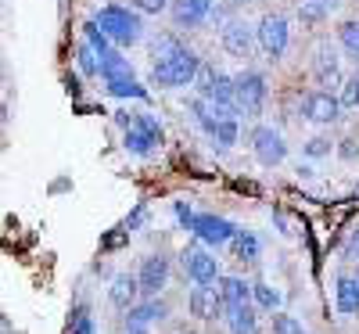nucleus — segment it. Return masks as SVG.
Segmentation results:
<instances>
[{
	"label": "nucleus",
	"mask_w": 359,
	"mask_h": 334,
	"mask_svg": "<svg viewBox=\"0 0 359 334\" xmlns=\"http://www.w3.org/2000/svg\"><path fill=\"white\" fill-rule=\"evenodd\" d=\"M341 98H334L331 90H313V94L302 98V115L309 123H320V126H331L341 119Z\"/></svg>",
	"instance_id": "7"
},
{
	"label": "nucleus",
	"mask_w": 359,
	"mask_h": 334,
	"mask_svg": "<svg viewBox=\"0 0 359 334\" xmlns=\"http://www.w3.org/2000/svg\"><path fill=\"white\" fill-rule=\"evenodd\" d=\"M140 291L147 295V298H158V291L165 288V281H169V259L165 255H147L144 262H140Z\"/></svg>",
	"instance_id": "13"
},
{
	"label": "nucleus",
	"mask_w": 359,
	"mask_h": 334,
	"mask_svg": "<svg viewBox=\"0 0 359 334\" xmlns=\"http://www.w3.org/2000/svg\"><path fill=\"white\" fill-rule=\"evenodd\" d=\"M123 72H133L130 69V62L118 51H111V54H104L101 58V79H108V76H123Z\"/></svg>",
	"instance_id": "30"
},
{
	"label": "nucleus",
	"mask_w": 359,
	"mask_h": 334,
	"mask_svg": "<svg viewBox=\"0 0 359 334\" xmlns=\"http://www.w3.org/2000/svg\"><path fill=\"white\" fill-rule=\"evenodd\" d=\"M255 306L248 302V306H233L230 313H226V327H230V334H255Z\"/></svg>",
	"instance_id": "20"
},
{
	"label": "nucleus",
	"mask_w": 359,
	"mask_h": 334,
	"mask_svg": "<svg viewBox=\"0 0 359 334\" xmlns=\"http://www.w3.org/2000/svg\"><path fill=\"white\" fill-rule=\"evenodd\" d=\"M320 4H323L327 11H331V8H338V4H345V0H320Z\"/></svg>",
	"instance_id": "39"
},
{
	"label": "nucleus",
	"mask_w": 359,
	"mask_h": 334,
	"mask_svg": "<svg viewBox=\"0 0 359 334\" xmlns=\"http://www.w3.org/2000/svg\"><path fill=\"white\" fill-rule=\"evenodd\" d=\"M94 22L111 36L115 47H133V44L144 36V22H140V11H137V8L104 4V8H97Z\"/></svg>",
	"instance_id": "1"
},
{
	"label": "nucleus",
	"mask_w": 359,
	"mask_h": 334,
	"mask_svg": "<svg viewBox=\"0 0 359 334\" xmlns=\"http://www.w3.org/2000/svg\"><path fill=\"white\" fill-rule=\"evenodd\" d=\"M216 284H219V291H223V298H226L230 309H233V306H248V302L255 298V295H252V284L241 281V277H219Z\"/></svg>",
	"instance_id": "19"
},
{
	"label": "nucleus",
	"mask_w": 359,
	"mask_h": 334,
	"mask_svg": "<svg viewBox=\"0 0 359 334\" xmlns=\"http://www.w3.org/2000/svg\"><path fill=\"white\" fill-rule=\"evenodd\" d=\"M144 216H147V208H144V205H137V208H133V216L126 220V227H130V230H137V227L144 223Z\"/></svg>",
	"instance_id": "38"
},
{
	"label": "nucleus",
	"mask_w": 359,
	"mask_h": 334,
	"mask_svg": "<svg viewBox=\"0 0 359 334\" xmlns=\"http://www.w3.org/2000/svg\"><path fill=\"white\" fill-rule=\"evenodd\" d=\"M230 245H233V252H237L241 262H255L259 259V237L252 230H237V237L230 241Z\"/></svg>",
	"instance_id": "23"
},
{
	"label": "nucleus",
	"mask_w": 359,
	"mask_h": 334,
	"mask_svg": "<svg viewBox=\"0 0 359 334\" xmlns=\"http://www.w3.org/2000/svg\"><path fill=\"white\" fill-rule=\"evenodd\" d=\"M69 334H97L94 330V316H90L86 306H76L72 316H69Z\"/></svg>",
	"instance_id": "29"
},
{
	"label": "nucleus",
	"mask_w": 359,
	"mask_h": 334,
	"mask_svg": "<svg viewBox=\"0 0 359 334\" xmlns=\"http://www.w3.org/2000/svg\"><path fill=\"white\" fill-rule=\"evenodd\" d=\"M334 306H338L341 316H359V277H338Z\"/></svg>",
	"instance_id": "18"
},
{
	"label": "nucleus",
	"mask_w": 359,
	"mask_h": 334,
	"mask_svg": "<svg viewBox=\"0 0 359 334\" xmlns=\"http://www.w3.org/2000/svg\"><path fill=\"white\" fill-rule=\"evenodd\" d=\"M273 334H306V330H302V323H298L294 316L277 313V316H273Z\"/></svg>",
	"instance_id": "35"
},
{
	"label": "nucleus",
	"mask_w": 359,
	"mask_h": 334,
	"mask_svg": "<svg viewBox=\"0 0 359 334\" xmlns=\"http://www.w3.org/2000/svg\"><path fill=\"white\" fill-rule=\"evenodd\" d=\"M172 212H176V220H180V227H184V230H191V227H194V220H198L187 198H176V201H172Z\"/></svg>",
	"instance_id": "34"
},
{
	"label": "nucleus",
	"mask_w": 359,
	"mask_h": 334,
	"mask_svg": "<svg viewBox=\"0 0 359 334\" xmlns=\"http://www.w3.org/2000/svg\"><path fill=\"white\" fill-rule=\"evenodd\" d=\"M216 0H176L172 4V22L176 29H198L212 18Z\"/></svg>",
	"instance_id": "12"
},
{
	"label": "nucleus",
	"mask_w": 359,
	"mask_h": 334,
	"mask_svg": "<svg viewBox=\"0 0 359 334\" xmlns=\"http://www.w3.org/2000/svg\"><path fill=\"white\" fill-rule=\"evenodd\" d=\"M252 151H255V159L262 166H280L287 159V144L277 130H269V126H255L252 130Z\"/></svg>",
	"instance_id": "9"
},
{
	"label": "nucleus",
	"mask_w": 359,
	"mask_h": 334,
	"mask_svg": "<svg viewBox=\"0 0 359 334\" xmlns=\"http://www.w3.org/2000/svg\"><path fill=\"white\" fill-rule=\"evenodd\" d=\"M237 79V105H241L245 115H262V105H266V76L262 72H241L233 76Z\"/></svg>",
	"instance_id": "8"
},
{
	"label": "nucleus",
	"mask_w": 359,
	"mask_h": 334,
	"mask_svg": "<svg viewBox=\"0 0 359 334\" xmlns=\"http://www.w3.org/2000/svg\"><path fill=\"white\" fill-rule=\"evenodd\" d=\"M155 320H165V302L147 298V302H140V306H133L126 313V334H147Z\"/></svg>",
	"instance_id": "14"
},
{
	"label": "nucleus",
	"mask_w": 359,
	"mask_h": 334,
	"mask_svg": "<svg viewBox=\"0 0 359 334\" xmlns=\"http://www.w3.org/2000/svg\"><path fill=\"white\" fill-rule=\"evenodd\" d=\"M191 234L201 241V245L208 248H219V245H230V241L237 237V227L226 220V216H216V212H201V216L194 220Z\"/></svg>",
	"instance_id": "6"
},
{
	"label": "nucleus",
	"mask_w": 359,
	"mask_h": 334,
	"mask_svg": "<svg viewBox=\"0 0 359 334\" xmlns=\"http://www.w3.org/2000/svg\"><path fill=\"white\" fill-rule=\"evenodd\" d=\"M104 90H108V94L111 98H118V101H144L147 98V86L133 76V72H123V76H108L104 79Z\"/></svg>",
	"instance_id": "17"
},
{
	"label": "nucleus",
	"mask_w": 359,
	"mask_h": 334,
	"mask_svg": "<svg viewBox=\"0 0 359 334\" xmlns=\"http://www.w3.org/2000/svg\"><path fill=\"white\" fill-rule=\"evenodd\" d=\"M184 273L194 284H216L219 281V262H216L212 252L191 245V248H184Z\"/></svg>",
	"instance_id": "10"
},
{
	"label": "nucleus",
	"mask_w": 359,
	"mask_h": 334,
	"mask_svg": "<svg viewBox=\"0 0 359 334\" xmlns=\"http://www.w3.org/2000/svg\"><path fill=\"white\" fill-rule=\"evenodd\" d=\"M252 295H255V306H259V309H277V306H280V291L269 288L266 281H255V284H252Z\"/></svg>",
	"instance_id": "27"
},
{
	"label": "nucleus",
	"mask_w": 359,
	"mask_h": 334,
	"mask_svg": "<svg viewBox=\"0 0 359 334\" xmlns=\"http://www.w3.org/2000/svg\"><path fill=\"white\" fill-rule=\"evenodd\" d=\"M208 140H212L216 147H233L237 144V119H219V126H216V133L212 137H208Z\"/></svg>",
	"instance_id": "28"
},
{
	"label": "nucleus",
	"mask_w": 359,
	"mask_h": 334,
	"mask_svg": "<svg viewBox=\"0 0 359 334\" xmlns=\"http://www.w3.org/2000/svg\"><path fill=\"white\" fill-rule=\"evenodd\" d=\"M130 8H137L140 15H162L169 11V0H130Z\"/></svg>",
	"instance_id": "36"
},
{
	"label": "nucleus",
	"mask_w": 359,
	"mask_h": 334,
	"mask_svg": "<svg viewBox=\"0 0 359 334\" xmlns=\"http://www.w3.org/2000/svg\"><path fill=\"white\" fill-rule=\"evenodd\" d=\"M338 40H341V47H345L352 58H359V18H355V22H345V25L338 29Z\"/></svg>",
	"instance_id": "31"
},
{
	"label": "nucleus",
	"mask_w": 359,
	"mask_h": 334,
	"mask_svg": "<svg viewBox=\"0 0 359 334\" xmlns=\"http://www.w3.org/2000/svg\"><path fill=\"white\" fill-rule=\"evenodd\" d=\"M230 4H255V0H230Z\"/></svg>",
	"instance_id": "40"
},
{
	"label": "nucleus",
	"mask_w": 359,
	"mask_h": 334,
	"mask_svg": "<svg viewBox=\"0 0 359 334\" xmlns=\"http://www.w3.org/2000/svg\"><path fill=\"white\" fill-rule=\"evenodd\" d=\"M255 36H259V47L266 51L269 62H277V58H284L287 40H291L287 18H284V15H262V22H259V29H255Z\"/></svg>",
	"instance_id": "5"
},
{
	"label": "nucleus",
	"mask_w": 359,
	"mask_h": 334,
	"mask_svg": "<svg viewBox=\"0 0 359 334\" xmlns=\"http://www.w3.org/2000/svg\"><path fill=\"white\" fill-rule=\"evenodd\" d=\"M76 65H79L83 76H101V54L83 40V44L76 47Z\"/></svg>",
	"instance_id": "24"
},
{
	"label": "nucleus",
	"mask_w": 359,
	"mask_h": 334,
	"mask_svg": "<svg viewBox=\"0 0 359 334\" xmlns=\"http://www.w3.org/2000/svg\"><path fill=\"white\" fill-rule=\"evenodd\" d=\"M352 245H355V252H359V230H355V237H352Z\"/></svg>",
	"instance_id": "41"
},
{
	"label": "nucleus",
	"mask_w": 359,
	"mask_h": 334,
	"mask_svg": "<svg viewBox=\"0 0 359 334\" xmlns=\"http://www.w3.org/2000/svg\"><path fill=\"white\" fill-rule=\"evenodd\" d=\"M313 76L320 86H338L341 83V58L334 47H320L313 58Z\"/></svg>",
	"instance_id": "16"
},
{
	"label": "nucleus",
	"mask_w": 359,
	"mask_h": 334,
	"mask_svg": "<svg viewBox=\"0 0 359 334\" xmlns=\"http://www.w3.org/2000/svg\"><path fill=\"white\" fill-rule=\"evenodd\" d=\"M201 72V58L194 51H176L172 58H165V62H155L151 65V83L162 86V90H180V86H191Z\"/></svg>",
	"instance_id": "2"
},
{
	"label": "nucleus",
	"mask_w": 359,
	"mask_h": 334,
	"mask_svg": "<svg viewBox=\"0 0 359 334\" xmlns=\"http://www.w3.org/2000/svg\"><path fill=\"white\" fill-rule=\"evenodd\" d=\"M323 15H327V8L320 0H302V4H298V22H302V29H316L323 22Z\"/></svg>",
	"instance_id": "26"
},
{
	"label": "nucleus",
	"mask_w": 359,
	"mask_h": 334,
	"mask_svg": "<svg viewBox=\"0 0 359 334\" xmlns=\"http://www.w3.org/2000/svg\"><path fill=\"white\" fill-rule=\"evenodd\" d=\"M187 309H191V316H198V320H205V323L226 320V313H230L219 284H194L191 295H187Z\"/></svg>",
	"instance_id": "4"
},
{
	"label": "nucleus",
	"mask_w": 359,
	"mask_h": 334,
	"mask_svg": "<svg viewBox=\"0 0 359 334\" xmlns=\"http://www.w3.org/2000/svg\"><path fill=\"white\" fill-rule=\"evenodd\" d=\"M176 51H184V44H180L176 33H162V36L151 40V58L155 62H165V58H172Z\"/></svg>",
	"instance_id": "25"
},
{
	"label": "nucleus",
	"mask_w": 359,
	"mask_h": 334,
	"mask_svg": "<svg viewBox=\"0 0 359 334\" xmlns=\"http://www.w3.org/2000/svg\"><path fill=\"white\" fill-rule=\"evenodd\" d=\"M133 126H137V130H144V133H151V137L162 144V123H158V115H151V112H137Z\"/></svg>",
	"instance_id": "33"
},
{
	"label": "nucleus",
	"mask_w": 359,
	"mask_h": 334,
	"mask_svg": "<svg viewBox=\"0 0 359 334\" xmlns=\"http://www.w3.org/2000/svg\"><path fill=\"white\" fill-rule=\"evenodd\" d=\"M219 40H223L226 54H233V58H248V54H252V44H255L259 36H255V29H252L248 22L230 18V22H223V29H219Z\"/></svg>",
	"instance_id": "11"
},
{
	"label": "nucleus",
	"mask_w": 359,
	"mask_h": 334,
	"mask_svg": "<svg viewBox=\"0 0 359 334\" xmlns=\"http://www.w3.org/2000/svg\"><path fill=\"white\" fill-rule=\"evenodd\" d=\"M306 155H309V159H320V155H331V140H327V137H313V140L306 144Z\"/></svg>",
	"instance_id": "37"
},
{
	"label": "nucleus",
	"mask_w": 359,
	"mask_h": 334,
	"mask_svg": "<svg viewBox=\"0 0 359 334\" xmlns=\"http://www.w3.org/2000/svg\"><path fill=\"white\" fill-rule=\"evenodd\" d=\"M194 86H198V98H205L208 105H223V108H237V112H241V105H237V79L233 76H226V72H219L212 65H201Z\"/></svg>",
	"instance_id": "3"
},
{
	"label": "nucleus",
	"mask_w": 359,
	"mask_h": 334,
	"mask_svg": "<svg viewBox=\"0 0 359 334\" xmlns=\"http://www.w3.org/2000/svg\"><path fill=\"white\" fill-rule=\"evenodd\" d=\"M123 147L130 151V155H140V159H147L151 151L158 147V140L151 137V133H144V130H123Z\"/></svg>",
	"instance_id": "21"
},
{
	"label": "nucleus",
	"mask_w": 359,
	"mask_h": 334,
	"mask_svg": "<svg viewBox=\"0 0 359 334\" xmlns=\"http://www.w3.org/2000/svg\"><path fill=\"white\" fill-rule=\"evenodd\" d=\"M137 295H144L137 273H118V277L111 281V288H108L111 306H115V309H123V313H130V309L137 306Z\"/></svg>",
	"instance_id": "15"
},
{
	"label": "nucleus",
	"mask_w": 359,
	"mask_h": 334,
	"mask_svg": "<svg viewBox=\"0 0 359 334\" xmlns=\"http://www.w3.org/2000/svg\"><path fill=\"white\" fill-rule=\"evenodd\" d=\"M83 40H86L90 47H94V51H97L101 58L115 51V44H111V36L104 33V29H101V25H97L94 18H90V22H83Z\"/></svg>",
	"instance_id": "22"
},
{
	"label": "nucleus",
	"mask_w": 359,
	"mask_h": 334,
	"mask_svg": "<svg viewBox=\"0 0 359 334\" xmlns=\"http://www.w3.org/2000/svg\"><path fill=\"white\" fill-rule=\"evenodd\" d=\"M341 108H359V72H352L345 83H341Z\"/></svg>",
	"instance_id": "32"
}]
</instances>
